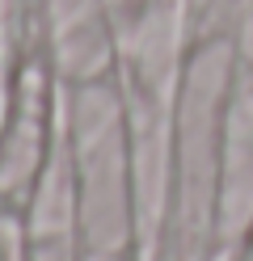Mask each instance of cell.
<instances>
[{
  "label": "cell",
  "mask_w": 253,
  "mask_h": 261,
  "mask_svg": "<svg viewBox=\"0 0 253 261\" xmlns=\"http://www.w3.org/2000/svg\"><path fill=\"white\" fill-rule=\"evenodd\" d=\"M236 55L228 38L194 42L173 93V177L152 261H224L219 236V160Z\"/></svg>",
  "instance_id": "cell-1"
},
{
  "label": "cell",
  "mask_w": 253,
  "mask_h": 261,
  "mask_svg": "<svg viewBox=\"0 0 253 261\" xmlns=\"http://www.w3.org/2000/svg\"><path fill=\"white\" fill-rule=\"evenodd\" d=\"M123 97H127L131 186H135V211H140V249L144 261H152L169 206V177H173V97L148 93L127 80H123Z\"/></svg>",
  "instance_id": "cell-4"
},
{
  "label": "cell",
  "mask_w": 253,
  "mask_h": 261,
  "mask_svg": "<svg viewBox=\"0 0 253 261\" xmlns=\"http://www.w3.org/2000/svg\"><path fill=\"white\" fill-rule=\"evenodd\" d=\"M34 46L47 55L59 85L106 80L118 72V30L106 0H26Z\"/></svg>",
  "instance_id": "cell-3"
},
{
  "label": "cell",
  "mask_w": 253,
  "mask_h": 261,
  "mask_svg": "<svg viewBox=\"0 0 253 261\" xmlns=\"http://www.w3.org/2000/svg\"><path fill=\"white\" fill-rule=\"evenodd\" d=\"M59 135L72 156L84 253H140V211L127 152L123 80L59 85Z\"/></svg>",
  "instance_id": "cell-2"
},
{
  "label": "cell",
  "mask_w": 253,
  "mask_h": 261,
  "mask_svg": "<svg viewBox=\"0 0 253 261\" xmlns=\"http://www.w3.org/2000/svg\"><path fill=\"white\" fill-rule=\"evenodd\" d=\"M228 42H232L236 68L253 76V0L245 5V13H241V21H236V30H232V38H228Z\"/></svg>",
  "instance_id": "cell-7"
},
{
  "label": "cell",
  "mask_w": 253,
  "mask_h": 261,
  "mask_svg": "<svg viewBox=\"0 0 253 261\" xmlns=\"http://www.w3.org/2000/svg\"><path fill=\"white\" fill-rule=\"evenodd\" d=\"M224 261H253V219H249V227H245V236L232 244V253L224 257Z\"/></svg>",
  "instance_id": "cell-8"
},
{
  "label": "cell",
  "mask_w": 253,
  "mask_h": 261,
  "mask_svg": "<svg viewBox=\"0 0 253 261\" xmlns=\"http://www.w3.org/2000/svg\"><path fill=\"white\" fill-rule=\"evenodd\" d=\"M253 219V76L236 68L224 122V160H219V236L224 257L245 236Z\"/></svg>",
  "instance_id": "cell-6"
},
{
  "label": "cell",
  "mask_w": 253,
  "mask_h": 261,
  "mask_svg": "<svg viewBox=\"0 0 253 261\" xmlns=\"http://www.w3.org/2000/svg\"><path fill=\"white\" fill-rule=\"evenodd\" d=\"M194 51L186 0H148L118 25V76L148 93L173 97Z\"/></svg>",
  "instance_id": "cell-5"
}]
</instances>
